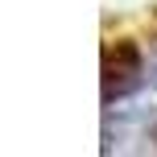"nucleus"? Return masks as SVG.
I'll return each instance as SVG.
<instances>
[{
    "instance_id": "f257e3e1",
    "label": "nucleus",
    "mask_w": 157,
    "mask_h": 157,
    "mask_svg": "<svg viewBox=\"0 0 157 157\" xmlns=\"http://www.w3.org/2000/svg\"><path fill=\"white\" fill-rule=\"evenodd\" d=\"M145 83V58L132 41H116V46L103 54V103H116L124 95L141 91Z\"/></svg>"
}]
</instances>
